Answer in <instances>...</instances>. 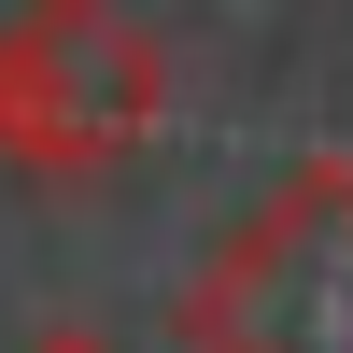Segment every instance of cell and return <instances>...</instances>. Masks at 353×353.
<instances>
[{
    "label": "cell",
    "instance_id": "cell-1",
    "mask_svg": "<svg viewBox=\"0 0 353 353\" xmlns=\"http://www.w3.org/2000/svg\"><path fill=\"white\" fill-rule=\"evenodd\" d=\"M198 353H353V170H283L184 297Z\"/></svg>",
    "mask_w": 353,
    "mask_h": 353
},
{
    "label": "cell",
    "instance_id": "cell-2",
    "mask_svg": "<svg viewBox=\"0 0 353 353\" xmlns=\"http://www.w3.org/2000/svg\"><path fill=\"white\" fill-rule=\"evenodd\" d=\"M156 113H170V57L113 0H28L0 28V156L14 170H113Z\"/></svg>",
    "mask_w": 353,
    "mask_h": 353
},
{
    "label": "cell",
    "instance_id": "cell-3",
    "mask_svg": "<svg viewBox=\"0 0 353 353\" xmlns=\"http://www.w3.org/2000/svg\"><path fill=\"white\" fill-rule=\"evenodd\" d=\"M28 353H113V339L99 325H57V339H28Z\"/></svg>",
    "mask_w": 353,
    "mask_h": 353
}]
</instances>
